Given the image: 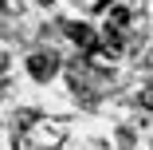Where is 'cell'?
<instances>
[{
  "label": "cell",
  "mask_w": 153,
  "mask_h": 150,
  "mask_svg": "<svg viewBox=\"0 0 153 150\" xmlns=\"http://www.w3.org/2000/svg\"><path fill=\"white\" fill-rule=\"evenodd\" d=\"M106 4H114V0H98V8H106Z\"/></svg>",
  "instance_id": "5b68a950"
},
{
  "label": "cell",
  "mask_w": 153,
  "mask_h": 150,
  "mask_svg": "<svg viewBox=\"0 0 153 150\" xmlns=\"http://www.w3.org/2000/svg\"><path fill=\"white\" fill-rule=\"evenodd\" d=\"M39 4H51V0H39Z\"/></svg>",
  "instance_id": "8992f818"
},
{
  "label": "cell",
  "mask_w": 153,
  "mask_h": 150,
  "mask_svg": "<svg viewBox=\"0 0 153 150\" xmlns=\"http://www.w3.org/2000/svg\"><path fill=\"white\" fill-rule=\"evenodd\" d=\"M67 36H71L79 47H86V51H98V47H102V40L94 36V28H86V24H67Z\"/></svg>",
  "instance_id": "3957f363"
},
{
  "label": "cell",
  "mask_w": 153,
  "mask_h": 150,
  "mask_svg": "<svg viewBox=\"0 0 153 150\" xmlns=\"http://www.w3.org/2000/svg\"><path fill=\"white\" fill-rule=\"evenodd\" d=\"M55 71H59V55L55 51H32V59H27V75H32V79L47 83Z\"/></svg>",
  "instance_id": "6da1fadb"
},
{
  "label": "cell",
  "mask_w": 153,
  "mask_h": 150,
  "mask_svg": "<svg viewBox=\"0 0 153 150\" xmlns=\"http://www.w3.org/2000/svg\"><path fill=\"white\" fill-rule=\"evenodd\" d=\"M126 24H130V12L126 8H114L110 20H106V51H122V32H126Z\"/></svg>",
  "instance_id": "7a4b0ae2"
},
{
  "label": "cell",
  "mask_w": 153,
  "mask_h": 150,
  "mask_svg": "<svg viewBox=\"0 0 153 150\" xmlns=\"http://www.w3.org/2000/svg\"><path fill=\"white\" fill-rule=\"evenodd\" d=\"M141 107H145V111H153V87H149V91H141Z\"/></svg>",
  "instance_id": "277c9868"
},
{
  "label": "cell",
  "mask_w": 153,
  "mask_h": 150,
  "mask_svg": "<svg viewBox=\"0 0 153 150\" xmlns=\"http://www.w3.org/2000/svg\"><path fill=\"white\" fill-rule=\"evenodd\" d=\"M0 8H4V0H0Z\"/></svg>",
  "instance_id": "52a82bcc"
}]
</instances>
